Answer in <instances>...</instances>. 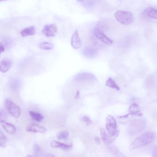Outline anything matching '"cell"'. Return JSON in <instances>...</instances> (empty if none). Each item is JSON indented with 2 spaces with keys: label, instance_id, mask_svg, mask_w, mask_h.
Here are the masks:
<instances>
[{
  "label": "cell",
  "instance_id": "13",
  "mask_svg": "<svg viewBox=\"0 0 157 157\" xmlns=\"http://www.w3.org/2000/svg\"><path fill=\"white\" fill-rule=\"evenodd\" d=\"M12 61L9 59H4L0 62V71L2 73L6 72L10 68Z\"/></svg>",
  "mask_w": 157,
  "mask_h": 157
},
{
  "label": "cell",
  "instance_id": "21",
  "mask_svg": "<svg viewBox=\"0 0 157 157\" xmlns=\"http://www.w3.org/2000/svg\"><path fill=\"white\" fill-rule=\"evenodd\" d=\"M30 115L33 119L37 121H41L44 118V117L40 114L33 111H29Z\"/></svg>",
  "mask_w": 157,
  "mask_h": 157
},
{
  "label": "cell",
  "instance_id": "26",
  "mask_svg": "<svg viewBox=\"0 0 157 157\" xmlns=\"http://www.w3.org/2000/svg\"><path fill=\"white\" fill-rule=\"evenodd\" d=\"M40 149L39 146L36 144H34L33 147V152L34 156L38 157L40 153Z\"/></svg>",
  "mask_w": 157,
  "mask_h": 157
},
{
  "label": "cell",
  "instance_id": "6",
  "mask_svg": "<svg viewBox=\"0 0 157 157\" xmlns=\"http://www.w3.org/2000/svg\"><path fill=\"white\" fill-rule=\"evenodd\" d=\"M94 33L98 39L105 44L110 45L113 44V40L107 37L103 31L96 27L94 29Z\"/></svg>",
  "mask_w": 157,
  "mask_h": 157
},
{
  "label": "cell",
  "instance_id": "17",
  "mask_svg": "<svg viewBox=\"0 0 157 157\" xmlns=\"http://www.w3.org/2000/svg\"><path fill=\"white\" fill-rule=\"evenodd\" d=\"M36 33V29L34 26H31L22 30L20 34L23 37L34 35Z\"/></svg>",
  "mask_w": 157,
  "mask_h": 157
},
{
  "label": "cell",
  "instance_id": "19",
  "mask_svg": "<svg viewBox=\"0 0 157 157\" xmlns=\"http://www.w3.org/2000/svg\"><path fill=\"white\" fill-rule=\"evenodd\" d=\"M105 85L106 86L113 88L117 91H119L120 90L119 87L116 82L110 77L108 78L106 81Z\"/></svg>",
  "mask_w": 157,
  "mask_h": 157
},
{
  "label": "cell",
  "instance_id": "32",
  "mask_svg": "<svg viewBox=\"0 0 157 157\" xmlns=\"http://www.w3.org/2000/svg\"><path fill=\"white\" fill-rule=\"evenodd\" d=\"M44 157H56L53 155L49 153L46 155Z\"/></svg>",
  "mask_w": 157,
  "mask_h": 157
},
{
  "label": "cell",
  "instance_id": "33",
  "mask_svg": "<svg viewBox=\"0 0 157 157\" xmlns=\"http://www.w3.org/2000/svg\"><path fill=\"white\" fill-rule=\"evenodd\" d=\"M79 92L78 91H77L76 92V94L75 98V99H78L79 98Z\"/></svg>",
  "mask_w": 157,
  "mask_h": 157
},
{
  "label": "cell",
  "instance_id": "15",
  "mask_svg": "<svg viewBox=\"0 0 157 157\" xmlns=\"http://www.w3.org/2000/svg\"><path fill=\"white\" fill-rule=\"evenodd\" d=\"M0 123L2 126L8 133L12 135L15 133L16 129L14 125L7 123L5 121H0Z\"/></svg>",
  "mask_w": 157,
  "mask_h": 157
},
{
  "label": "cell",
  "instance_id": "11",
  "mask_svg": "<svg viewBox=\"0 0 157 157\" xmlns=\"http://www.w3.org/2000/svg\"><path fill=\"white\" fill-rule=\"evenodd\" d=\"M75 79L78 82L86 80H94L96 79V77L91 73L83 72L76 75L75 77Z\"/></svg>",
  "mask_w": 157,
  "mask_h": 157
},
{
  "label": "cell",
  "instance_id": "16",
  "mask_svg": "<svg viewBox=\"0 0 157 157\" xmlns=\"http://www.w3.org/2000/svg\"><path fill=\"white\" fill-rule=\"evenodd\" d=\"M140 111V108L139 106L136 103H132L129 106L128 111L129 112L130 115L137 116L140 117L143 114L141 113H139Z\"/></svg>",
  "mask_w": 157,
  "mask_h": 157
},
{
  "label": "cell",
  "instance_id": "24",
  "mask_svg": "<svg viewBox=\"0 0 157 157\" xmlns=\"http://www.w3.org/2000/svg\"><path fill=\"white\" fill-rule=\"evenodd\" d=\"M82 121L85 122L87 125H90L93 123V121L90 118V117L87 115H84L80 119Z\"/></svg>",
  "mask_w": 157,
  "mask_h": 157
},
{
  "label": "cell",
  "instance_id": "18",
  "mask_svg": "<svg viewBox=\"0 0 157 157\" xmlns=\"http://www.w3.org/2000/svg\"><path fill=\"white\" fill-rule=\"evenodd\" d=\"M108 149L115 157H127L114 146H110L108 147Z\"/></svg>",
  "mask_w": 157,
  "mask_h": 157
},
{
  "label": "cell",
  "instance_id": "22",
  "mask_svg": "<svg viewBox=\"0 0 157 157\" xmlns=\"http://www.w3.org/2000/svg\"><path fill=\"white\" fill-rule=\"evenodd\" d=\"M7 144L6 137L3 132L0 129V147H5Z\"/></svg>",
  "mask_w": 157,
  "mask_h": 157
},
{
  "label": "cell",
  "instance_id": "23",
  "mask_svg": "<svg viewBox=\"0 0 157 157\" xmlns=\"http://www.w3.org/2000/svg\"><path fill=\"white\" fill-rule=\"evenodd\" d=\"M69 133L67 131H63L59 132L57 135V138L58 140H64L68 138Z\"/></svg>",
  "mask_w": 157,
  "mask_h": 157
},
{
  "label": "cell",
  "instance_id": "31",
  "mask_svg": "<svg viewBox=\"0 0 157 157\" xmlns=\"http://www.w3.org/2000/svg\"><path fill=\"white\" fill-rule=\"evenodd\" d=\"M130 115V114L128 113V114L122 116H120L119 117L121 118H127L128 116Z\"/></svg>",
  "mask_w": 157,
  "mask_h": 157
},
{
  "label": "cell",
  "instance_id": "2",
  "mask_svg": "<svg viewBox=\"0 0 157 157\" xmlns=\"http://www.w3.org/2000/svg\"><path fill=\"white\" fill-rule=\"evenodd\" d=\"M114 15L118 21L124 25H129L134 20V15L130 12L118 10L116 12Z\"/></svg>",
  "mask_w": 157,
  "mask_h": 157
},
{
  "label": "cell",
  "instance_id": "29",
  "mask_svg": "<svg viewBox=\"0 0 157 157\" xmlns=\"http://www.w3.org/2000/svg\"><path fill=\"white\" fill-rule=\"evenodd\" d=\"M95 140L96 143L98 145H99L100 144L101 141L100 139L98 137H96L95 138Z\"/></svg>",
  "mask_w": 157,
  "mask_h": 157
},
{
  "label": "cell",
  "instance_id": "30",
  "mask_svg": "<svg viewBox=\"0 0 157 157\" xmlns=\"http://www.w3.org/2000/svg\"><path fill=\"white\" fill-rule=\"evenodd\" d=\"M5 50L4 47L1 42H0V55L1 52H3Z\"/></svg>",
  "mask_w": 157,
  "mask_h": 157
},
{
  "label": "cell",
  "instance_id": "3",
  "mask_svg": "<svg viewBox=\"0 0 157 157\" xmlns=\"http://www.w3.org/2000/svg\"><path fill=\"white\" fill-rule=\"evenodd\" d=\"M5 105L7 110L12 116L16 118L20 117L21 113L20 108L10 99L6 100Z\"/></svg>",
  "mask_w": 157,
  "mask_h": 157
},
{
  "label": "cell",
  "instance_id": "4",
  "mask_svg": "<svg viewBox=\"0 0 157 157\" xmlns=\"http://www.w3.org/2000/svg\"><path fill=\"white\" fill-rule=\"evenodd\" d=\"M106 130L109 135L110 136H113L117 131L116 120L113 117L108 115L106 118Z\"/></svg>",
  "mask_w": 157,
  "mask_h": 157
},
{
  "label": "cell",
  "instance_id": "25",
  "mask_svg": "<svg viewBox=\"0 0 157 157\" xmlns=\"http://www.w3.org/2000/svg\"><path fill=\"white\" fill-rule=\"evenodd\" d=\"M82 4L85 7H89L93 6L94 3L95 1H80Z\"/></svg>",
  "mask_w": 157,
  "mask_h": 157
},
{
  "label": "cell",
  "instance_id": "8",
  "mask_svg": "<svg viewBox=\"0 0 157 157\" xmlns=\"http://www.w3.org/2000/svg\"><path fill=\"white\" fill-rule=\"evenodd\" d=\"M98 53L97 49L91 47H84L82 50L83 56L87 58H94L96 56Z\"/></svg>",
  "mask_w": 157,
  "mask_h": 157
},
{
  "label": "cell",
  "instance_id": "27",
  "mask_svg": "<svg viewBox=\"0 0 157 157\" xmlns=\"http://www.w3.org/2000/svg\"><path fill=\"white\" fill-rule=\"evenodd\" d=\"M6 111L3 109H0V121H5L4 119L7 117Z\"/></svg>",
  "mask_w": 157,
  "mask_h": 157
},
{
  "label": "cell",
  "instance_id": "9",
  "mask_svg": "<svg viewBox=\"0 0 157 157\" xmlns=\"http://www.w3.org/2000/svg\"><path fill=\"white\" fill-rule=\"evenodd\" d=\"M71 42V46L75 49L79 48L82 46V42L78 30H75L72 34Z\"/></svg>",
  "mask_w": 157,
  "mask_h": 157
},
{
  "label": "cell",
  "instance_id": "10",
  "mask_svg": "<svg viewBox=\"0 0 157 157\" xmlns=\"http://www.w3.org/2000/svg\"><path fill=\"white\" fill-rule=\"evenodd\" d=\"M26 129L28 132L34 133H44L46 131V129L44 127L34 123L28 125L26 128Z\"/></svg>",
  "mask_w": 157,
  "mask_h": 157
},
{
  "label": "cell",
  "instance_id": "28",
  "mask_svg": "<svg viewBox=\"0 0 157 157\" xmlns=\"http://www.w3.org/2000/svg\"><path fill=\"white\" fill-rule=\"evenodd\" d=\"M157 147H155L154 148L152 154V157H157Z\"/></svg>",
  "mask_w": 157,
  "mask_h": 157
},
{
  "label": "cell",
  "instance_id": "12",
  "mask_svg": "<svg viewBox=\"0 0 157 157\" xmlns=\"http://www.w3.org/2000/svg\"><path fill=\"white\" fill-rule=\"evenodd\" d=\"M157 11L156 9L153 7H149L145 9L142 12L143 15L146 17L156 19Z\"/></svg>",
  "mask_w": 157,
  "mask_h": 157
},
{
  "label": "cell",
  "instance_id": "14",
  "mask_svg": "<svg viewBox=\"0 0 157 157\" xmlns=\"http://www.w3.org/2000/svg\"><path fill=\"white\" fill-rule=\"evenodd\" d=\"M51 146L53 147L60 148L66 151L71 150L73 147L72 144H67L53 140L51 143Z\"/></svg>",
  "mask_w": 157,
  "mask_h": 157
},
{
  "label": "cell",
  "instance_id": "20",
  "mask_svg": "<svg viewBox=\"0 0 157 157\" xmlns=\"http://www.w3.org/2000/svg\"><path fill=\"white\" fill-rule=\"evenodd\" d=\"M39 47L40 48L43 49L50 50L53 49L54 47V45L52 43L43 41L40 43Z\"/></svg>",
  "mask_w": 157,
  "mask_h": 157
},
{
  "label": "cell",
  "instance_id": "34",
  "mask_svg": "<svg viewBox=\"0 0 157 157\" xmlns=\"http://www.w3.org/2000/svg\"><path fill=\"white\" fill-rule=\"evenodd\" d=\"M25 157H36L35 156H33L30 155H27L25 156Z\"/></svg>",
  "mask_w": 157,
  "mask_h": 157
},
{
  "label": "cell",
  "instance_id": "35",
  "mask_svg": "<svg viewBox=\"0 0 157 157\" xmlns=\"http://www.w3.org/2000/svg\"></svg>",
  "mask_w": 157,
  "mask_h": 157
},
{
  "label": "cell",
  "instance_id": "5",
  "mask_svg": "<svg viewBox=\"0 0 157 157\" xmlns=\"http://www.w3.org/2000/svg\"><path fill=\"white\" fill-rule=\"evenodd\" d=\"M41 32L47 37H54L57 33L58 28L55 23L46 25L43 27Z\"/></svg>",
  "mask_w": 157,
  "mask_h": 157
},
{
  "label": "cell",
  "instance_id": "1",
  "mask_svg": "<svg viewBox=\"0 0 157 157\" xmlns=\"http://www.w3.org/2000/svg\"><path fill=\"white\" fill-rule=\"evenodd\" d=\"M156 138V134L153 131L145 132L136 138L129 146V149L132 150L141 147L153 142Z\"/></svg>",
  "mask_w": 157,
  "mask_h": 157
},
{
  "label": "cell",
  "instance_id": "7",
  "mask_svg": "<svg viewBox=\"0 0 157 157\" xmlns=\"http://www.w3.org/2000/svg\"><path fill=\"white\" fill-rule=\"evenodd\" d=\"M100 132L102 141L107 145L111 143L117 138L119 133V131L117 130L114 135L110 136L106 133L105 129L103 128H101Z\"/></svg>",
  "mask_w": 157,
  "mask_h": 157
}]
</instances>
